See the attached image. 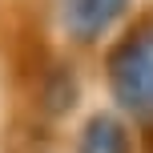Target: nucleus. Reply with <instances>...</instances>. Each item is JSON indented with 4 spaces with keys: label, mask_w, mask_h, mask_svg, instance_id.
Instances as JSON below:
<instances>
[{
    "label": "nucleus",
    "mask_w": 153,
    "mask_h": 153,
    "mask_svg": "<svg viewBox=\"0 0 153 153\" xmlns=\"http://www.w3.org/2000/svg\"><path fill=\"white\" fill-rule=\"evenodd\" d=\"M113 85H117V97L129 109L153 113V32L121 48V56L113 65Z\"/></svg>",
    "instance_id": "obj_1"
},
{
    "label": "nucleus",
    "mask_w": 153,
    "mask_h": 153,
    "mask_svg": "<svg viewBox=\"0 0 153 153\" xmlns=\"http://www.w3.org/2000/svg\"><path fill=\"white\" fill-rule=\"evenodd\" d=\"M85 153H125V133L117 129L113 121H97V125L89 129Z\"/></svg>",
    "instance_id": "obj_3"
},
{
    "label": "nucleus",
    "mask_w": 153,
    "mask_h": 153,
    "mask_svg": "<svg viewBox=\"0 0 153 153\" xmlns=\"http://www.w3.org/2000/svg\"><path fill=\"white\" fill-rule=\"evenodd\" d=\"M125 4L129 0H61V16L76 40H93L125 12Z\"/></svg>",
    "instance_id": "obj_2"
}]
</instances>
